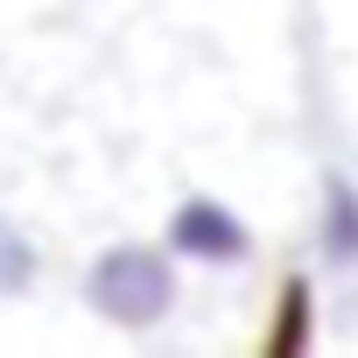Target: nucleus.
Masks as SVG:
<instances>
[{"label": "nucleus", "instance_id": "nucleus-1", "mask_svg": "<svg viewBox=\"0 0 358 358\" xmlns=\"http://www.w3.org/2000/svg\"><path fill=\"white\" fill-rule=\"evenodd\" d=\"M85 302L120 323V330H148L162 323L176 302H183V281H176V253L169 246H106L85 267Z\"/></svg>", "mask_w": 358, "mask_h": 358}, {"label": "nucleus", "instance_id": "nucleus-2", "mask_svg": "<svg viewBox=\"0 0 358 358\" xmlns=\"http://www.w3.org/2000/svg\"><path fill=\"white\" fill-rule=\"evenodd\" d=\"M169 253L197 260V267H246L253 260V232H246V218L232 204L190 197V204H176V218H169Z\"/></svg>", "mask_w": 358, "mask_h": 358}, {"label": "nucleus", "instance_id": "nucleus-3", "mask_svg": "<svg viewBox=\"0 0 358 358\" xmlns=\"http://www.w3.org/2000/svg\"><path fill=\"white\" fill-rule=\"evenodd\" d=\"M316 246H323L330 267H358V183H351V176H323Z\"/></svg>", "mask_w": 358, "mask_h": 358}, {"label": "nucleus", "instance_id": "nucleus-4", "mask_svg": "<svg viewBox=\"0 0 358 358\" xmlns=\"http://www.w3.org/2000/svg\"><path fill=\"white\" fill-rule=\"evenodd\" d=\"M29 288H36V239L15 218H0V302L29 295Z\"/></svg>", "mask_w": 358, "mask_h": 358}]
</instances>
